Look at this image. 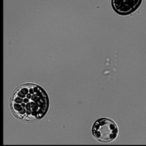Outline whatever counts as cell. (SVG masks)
<instances>
[{
  "label": "cell",
  "mask_w": 146,
  "mask_h": 146,
  "mask_svg": "<svg viewBox=\"0 0 146 146\" xmlns=\"http://www.w3.org/2000/svg\"><path fill=\"white\" fill-rule=\"evenodd\" d=\"M94 138L100 143L109 144L118 137L119 130L115 121L108 118L98 119L92 127Z\"/></svg>",
  "instance_id": "7a4b0ae2"
},
{
  "label": "cell",
  "mask_w": 146,
  "mask_h": 146,
  "mask_svg": "<svg viewBox=\"0 0 146 146\" xmlns=\"http://www.w3.org/2000/svg\"><path fill=\"white\" fill-rule=\"evenodd\" d=\"M10 107L18 118L26 121H36L42 118L48 111V96L37 85H22L14 91Z\"/></svg>",
  "instance_id": "6da1fadb"
},
{
  "label": "cell",
  "mask_w": 146,
  "mask_h": 146,
  "mask_svg": "<svg viewBox=\"0 0 146 146\" xmlns=\"http://www.w3.org/2000/svg\"><path fill=\"white\" fill-rule=\"evenodd\" d=\"M143 0H112L113 9L121 15H127L139 8Z\"/></svg>",
  "instance_id": "3957f363"
}]
</instances>
